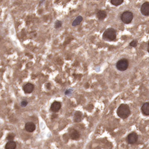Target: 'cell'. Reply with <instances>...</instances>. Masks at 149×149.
I'll use <instances>...</instances> for the list:
<instances>
[{"label": "cell", "instance_id": "cell-1", "mask_svg": "<svg viewBox=\"0 0 149 149\" xmlns=\"http://www.w3.org/2000/svg\"><path fill=\"white\" fill-rule=\"evenodd\" d=\"M131 113L129 106L126 104H121L117 110L118 116L122 119L127 118Z\"/></svg>", "mask_w": 149, "mask_h": 149}, {"label": "cell", "instance_id": "cell-2", "mask_svg": "<svg viewBox=\"0 0 149 149\" xmlns=\"http://www.w3.org/2000/svg\"><path fill=\"white\" fill-rule=\"evenodd\" d=\"M102 38L105 40L112 41L115 40L116 38V30L113 28H109L104 32Z\"/></svg>", "mask_w": 149, "mask_h": 149}, {"label": "cell", "instance_id": "cell-3", "mask_svg": "<svg viewBox=\"0 0 149 149\" xmlns=\"http://www.w3.org/2000/svg\"><path fill=\"white\" fill-rule=\"evenodd\" d=\"M129 66V62L126 59H121L116 63V68L120 71H124L127 69Z\"/></svg>", "mask_w": 149, "mask_h": 149}, {"label": "cell", "instance_id": "cell-4", "mask_svg": "<svg viewBox=\"0 0 149 149\" xmlns=\"http://www.w3.org/2000/svg\"><path fill=\"white\" fill-rule=\"evenodd\" d=\"M133 19V13L130 11L124 12L121 15V20L125 24H129Z\"/></svg>", "mask_w": 149, "mask_h": 149}, {"label": "cell", "instance_id": "cell-5", "mask_svg": "<svg viewBox=\"0 0 149 149\" xmlns=\"http://www.w3.org/2000/svg\"><path fill=\"white\" fill-rule=\"evenodd\" d=\"M138 135L135 132H132L129 134L128 136L127 141L129 144H134L135 143L137 142L138 140Z\"/></svg>", "mask_w": 149, "mask_h": 149}, {"label": "cell", "instance_id": "cell-6", "mask_svg": "<svg viewBox=\"0 0 149 149\" xmlns=\"http://www.w3.org/2000/svg\"><path fill=\"white\" fill-rule=\"evenodd\" d=\"M141 12L144 15H149V2H145L143 4L141 7Z\"/></svg>", "mask_w": 149, "mask_h": 149}, {"label": "cell", "instance_id": "cell-7", "mask_svg": "<svg viewBox=\"0 0 149 149\" xmlns=\"http://www.w3.org/2000/svg\"><path fill=\"white\" fill-rule=\"evenodd\" d=\"M69 136L71 139L73 140H77L79 139L80 134L76 129H72L69 132Z\"/></svg>", "mask_w": 149, "mask_h": 149}, {"label": "cell", "instance_id": "cell-8", "mask_svg": "<svg viewBox=\"0 0 149 149\" xmlns=\"http://www.w3.org/2000/svg\"><path fill=\"white\" fill-rule=\"evenodd\" d=\"M34 85L31 83H27L23 88V90L26 94H30L34 89Z\"/></svg>", "mask_w": 149, "mask_h": 149}, {"label": "cell", "instance_id": "cell-9", "mask_svg": "<svg viewBox=\"0 0 149 149\" xmlns=\"http://www.w3.org/2000/svg\"><path fill=\"white\" fill-rule=\"evenodd\" d=\"M25 129L28 132H33L36 129V126L33 122H27L25 125Z\"/></svg>", "mask_w": 149, "mask_h": 149}, {"label": "cell", "instance_id": "cell-10", "mask_svg": "<svg viewBox=\"0 0 149 149\" xmlns=\"http://www.w3.org/2000/svg\"><path fill=\"white\" fill-rule=\"evenodd\" d=\"M61 107V104L60 102H54L52 104L50 107V109L52 111L54 112H58Z\"/></svg>", "mask_w": 149, "mask_h": 149}, {"label": "cell", "instance_id": "cell-11", "mask_svg": "<svg viewBox=\"0 0 149 149\" xmlns=\"http://www.w3.org/2000/svg\"><path fill=\"white\" fill-rule=\"evenodd\" d=\"M106 16H107L106 12L104 10L99 11L96 14L97 19L100 20H103L104 19H105Z\"/></svg>", "mask_w": 149, "mask_h": 149}, {"label": "cell", "instance_id": "cell-12", "mask_svg": "<svg viewBox=\"0 0 149 149\" xmlns=\"http://www.w3.org/2000/svg\"><path fill=\"white\" fill-rule=\"evenodd\" d=\"M143 113L145 115H149V102L145 103L141 107Z\"/></svg>", "mask_w": 149, "mask_h": 149}, {"label": "cell", "instance_id": "cell-13", "mask_svg": "<svg viewBox=\"0 0 149 149\" xmlns=\"http://www.w3.org/2000/svg\"><path fill=\"white\" fill-rule=\"evenodd\" d=\"M82 118V114L81 111H77L74 113V121L75 122H79L81 121Z\"/></svg>", "mask_w": 149, "mask_h": 149}, {"label": "cell", "instance_id": "cell-14", "mask_svg": "<svg viewBox=\"0 0 149 149\" xmlns=\"http://www.w3.org/2000/svg\"><path fill=\"white\" fill-rule=\"evenodd\" d=\"M16 147V143L13 141H9L5 146V149H15Z\"/></svg>", "mask_w": 149, "mask_h": 149}, {"label": "cell", "instance_id": "cell-15", "mask_svg": "<svg viewBox=\"0 0 149 149\" xmlns=\"http://www.w3.org/2000/svg\"><path fill=\"white\" fill-rule=\"evenodd\" d=\"M82 19H83L81 15L77 16V18L73 21V22L72 23V26L73 27H76L77 26H79L81 23Z\"/></svg>", "mask_w": 149, "mask_h": 149}, {"label": "cell", "instance_id": "cell-16", "mask_svg": "<svg viewBox=\"0 0 149 149\" xmlns=\"http://www.w3.org/2000/svg\"><path fill=\"white\" fill-rule=\"evenodd\" d=\"M123 0H111L110 2L111 4L115 6H118L121 5L123 3Z\"/></svg>", "mask_w": 149, "mask_h": 149}, {"label": "cell", "instance_id": "cell-17", "mask_svg": "<svg viewBox=\"0 0 149 149\" xmlns=\"http://www.w3.org/2000/svg\"><path fill=\"white\" fill-rule=\"evenodd\" d=\"M14 137L15 135L13 133H10L7 135V139L9 141H12L14 140Z\"/></svg>", "mask_w": 149, "mask_h": 149}, {"label": "cell", "instance_id": "cell-18", "mask_svg": "<svg viewBox=\"0 0 149 149\" xmlns=\"http://www.w3.org/2000/svg\"><path fill=\"white\" fill-rule=\"evenodd\" d=\"M62 22L60 20H57L55 23L54 27L56 29L62 27Z\"/></svg>", "mask_w": 149, "mask_h": 149}, {"label": "cell", "instance_id": "cell-19", "mask_svg": "<svg viewBox=\"0 0 149 149\" xmlns=\"http://www.w3.org/2000/svg\"><path fill=\"white\" fill-rule=\"evenodd\" d=\"M137 44H138V41L136 40H134L129 44V45H130V46L135 47H136L137 46Z\"/></svg>", "mask_w": 149, "mask_h": 149}, {"label": "cell", "instance_id": "cell-20", "mask_svg": "<svg viewBox=\"0 0 149 149\" xmlns=\"http://www.w3.org/2000/svg\"><path fill=\"white\" fill-rule=\"evenodd\" d=\"M28 102L26 101H23L21 102V106L22 107H26L27 106Z\"/></svg>", "mask_w": 149, "mask_h": 149}, {"label": "cell", "instance_id": "cell-21", "mask_svg": "<svg viewBox=\"0 0 149 149\" xmlns=\"http://www.w3.org/2000/svg\"><path fill=\"white\" fill-rule=\"evenodd\" d=\"M148 49V52H149V43H148V49Z\"/></svg>", "mask_w": 149, "mask_h": 149}]
</instances>
